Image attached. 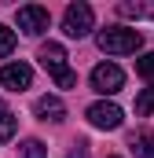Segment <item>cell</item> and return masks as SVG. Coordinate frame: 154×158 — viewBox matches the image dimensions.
<instances>
[{"label": "cell", "mask_w": 154, "mask_h": 158, "mask_svg": "<svg viewBox=\"0 0 154 158\" xmlns=\"http://www.w3.org/2000/svg\"><path fill=\"white\" fill-rule=\"evenodd\" d=\"M95 44L110 55H132V52L143 48V33L132 30V26H107V30H99Z\"/></svg>", "instance_id": "obj_1"}, {"label": "cell", "mask_w": 154, "mask_h": 158, "mask_svg": "<svg viewBox=\"0 0 154 158\" xmlns=\"http://www.w3.org/2000/svg\"><path fill=\"white\" fill-rule=\"evenodd\" d=\"M37 59H40V66L55 77L59 88H74V85H77V74L66 66V48H63V44H55V40L40 44V55H37Z\"/></svg>", "instance_id": "obj_2"}, {"label": "cell", "mask_w": 154, "mask_h": 158, "mask_svg": "<svg viewBox=\"0 0 154 158\" xmlns=\"http://www.w3.org/2000/svg\"><path fill=\"white\" fill-rule=\"evenodd\" d=\"M92 26H95V11L84 4V0H77V4H70L66 7V15H63V33L66 37H88L92 33Z\"/></svg>", "instance_id": "obj_3"}, {"label": "cell", "mask_w": 154, "mask_h": 158, "mask_svg": "<svg viewBox=\"0 0 154 158\" xmlns=\"http://www.w3.org/2000/svg\"><path fill=\"white\" fill-rule=\"evenodd\" d=\"M121 85H125V74H121V66H114V63H99L92 70V88L99 96H114V92H121Z\"/></svg>", "instance_id": "obj_4"}, {"label": "cell", "mask_w": 154, "mask_h": 158, "mask_svg": "<svg viewBox=\"0 0 154 158\" xmlns=\"http://www.w3.org/2000/svg\"><path fill=\"white\" fill-rule=\"evenodd\" d=\"M48 22H51L48 7H40V4H26V7H18V30H22L26 37H40V33L48 30Z\"/></svg>", "instance_id": "obj_5"}, {"label": "cell", "mask_w": 154, "mask_h": 158, "mask_svg": "<svg viewBox=\"0 0 154 158\" xmlns=\"http://www.w3.org/2000/svg\"><path fill=\"white\" fill-rule=\"evenodd\" d=\"M0 85L7 92H26L33 85V66L30 63H7V66H0Z\"/></svg>", "instance_id": "obj_6"}, {"label": "cell", "mask_w": 154, "mask_h": 158, "mask_svg": "<svg viewBox=\"0 0 154 158\" xmlns=\"http://www.w3.org/2000/svg\"><path fill=\"white\" fill-rule=\"evenodd\" d=\"M88 121H92L95 129H121V121H125V110H121L117 103H107V99H99V103H92V107H88Z\"/></svg>", "instance_id": "obj_7"}, {"label": "cell", "mask_w": 154, "mask_h": 158, "mask_svg": "<svg viewBox=\"0 0 154 158\" xmlns=\"http://www.w3.org/2000/svg\"><path fill=\"white\" fill-rule=\"evenodd\" d=\"M33 110H37L40 121H63V118H66V107H63V99H59V96H40Z\"/></svg>", "instance_id": "obj_8"}, {"label": "cell", "mask_w": 154, "mask_h": 158, "mask_svg": "<svg viewBox=\"0 0 154 158\" xmlns=\"http://www.w3.org/2000/svg\"><path fill=\"white\" fill-rule=\"evenodd\" d=\"M117 15H121V19H154V4H132V0H121V4H117Z\"/></svg>", "instance_id": "obj_9"}, {"label": "cell", "mask_w": 154, "mask_h": 158, "mask_svg": "<svg viewBox=\"0 0 154 158\" xmlns=\"http://www.w3.org/2000/svg\"><path fill=\"white\" fill-rule=\"evenodd\" d=\"M132 151H136V158H154V132L132 136Z\"/></svg>", "instance_id": "obj_10"}, {"label": "cell", "mask_w": 154, "mask_h": 158, "mask_svg": "<svg viewBox=\"0 0 154 158\" xmlns=\"http://www.w3.org/2000/svg\"><path fill=\"white\" fill-rule=\"evenodd\" d=\"M15 129H18V118H15L11 110L0 107V143H7V140L15 136Z\"/></svg>", "instance_id": "obj_11"}, {"label": "cell", "mask_w": 154, "mask_h": 158, "mask_svg": "<svg viewBox=\"0 0 154 158\" xmlns=\"http://www.w3.org/2000/svg\"><path fill=\"white\" fill-rule=\"evenodd\" d=\"M136 114H140V118L154 114V85H151V88H143V92L136 96Z\"/></svg>", "instance_id": "obj_12"}, {"label": "cell", "mask_w": 154, "mask_h": 158, "mask_svg": "<svg viewBox=\"0 0 154 158\" xmlns=\"http://www.w3.org/2000/svg\"><path fill=\"white\" fill-rule=\"evenodd\" d=\"M136 74H140V77H147V81H154V52H147V55H140V59H136Z\"/></svg>", "instance_id": "obj_13"}, {"label": "cell", "mask_w": 154, "mask_h": 158, "mask_svg": "<svg viewBox=\"0 0 154 158\" xmlns=\"http://www.w3.org/2000/svg\"><path fill=\"white\" fill-rule=\"evenodd\" d=\"M44 155H48V147L40 140H26L22 143V158H44Z\"/></svg>", "instance_id": "obj_14"}, {"label": "cell", "mask_w": 154, "mask_h": 158, "mask_svg": "<svg viewBox=\"0 0 154 158\" xmlns=\"http://www.w3.org/2000/svg\"><path fill=\"white\" fill-rule=\"evenodd\" d=\"M11 52H15V33H11L7 26H0V59L11 55Z\"/></svg>", "instance_id": "obj_15"}, {"label": "cell", "mask_w": 154, "mask_h": 158, "mask_svg": "<svg viewBox=\"0 0 154 158\" xmlns=\"http://www.w3.org/2000/svg\"><path fill=\"white\" fill-rule=\"evenodd\" d=\"M66 158H88V143H84V140H77L74 147H70V155Z\"/></svg>", "instance_id": "obj_16"}]
</instances>
